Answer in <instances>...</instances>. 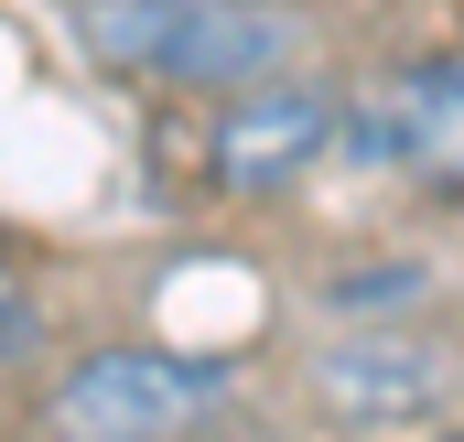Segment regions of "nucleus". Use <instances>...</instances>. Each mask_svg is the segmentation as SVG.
<instances>
[{
	"label": "nucleus",
	"instance_id": "nucleus-1",
	"mask_svg": "<svg viewBox=\"0 0 464 442\" xmlns=\"http://www.w3.org/2000/svg\"><path fill=\"white\" fill-rule=\"evenodd\" d=\"M87 54L151 87H248L292 54V22L259 0H87Z\"/></svg>",
	"mask_w": 464,
	"mask_h": 442
},
{
	"label": "nucleus",
	"instance_id": "nucleus-2",
	"mask_svg": "<svg viewBox=\"0 0 464 442\" xmlns=\"http://www.w3.org/2000/svg\"><path fill=\"white\" fill-rule=\"evenodd\" d=\"M227 399V367L173 356V345H98L87 367H65L54 389V442H184Z\"/></svg>",
	"mask_w": 464,
	"mask_h": 442
},
{
	"label": "nucleus",
	"instance_id": "nucleus-3",
	"mask_svg": "<svg viewBox=\"0 0 464 442\" xmlns=\"http://www.w3.org/2000/svg\"><path fill=\"white\" fill-rule=\"evenodd\" d=\"M335 140H346V98L335 87H270V76H248V87H227V109H217L206 173L227 195H292Z\"/></svg>",
	"mask_w": 464,
	"mask_h": 442
},
{
	"label": "nucleus",
	"instance_id": "nucleus-4",
	"mask_svg": "<svg viewBox=\"0 0 464 442\" xmlns=\"http://www.w3.org/2000/svg\"><path fill=\"white\" fill-rule=\"evenodd\" d=\"M367 140L378 162H400L411 184H432L443 206H464V54H421L378 87L367 109Z\"/></svg>",
	"mask_w": 464,
	"mask_h": 442
},
{
	"label": "nucleus",
	"instance_id": "nucleus-5",
	"mask_svg": "<svg viewBox=\"0 0 464 442\" xmlns=\"http://www.w3.org/2000/svg\"><path fill=\"white\" fill-rule=\"evenodd\" d=\"M443 389H454V367H443V345H421V334H346V345L314 356V399H324L335 421H356V432H400V421H421Z\"/></svg>",
	"mask_w": 464,
	"mask_h": 442
},
{
	"label": "nucleus",
	"instance_id": "nucleus-6",
	"mask_svg": "<svg viewBox=\"0 0 464 442\" xmlns=\"http://www.w3.org/2000/svg\"><path fill=\"white\" fill-rule=\"evenodd\" d=\"M22 345H33V292H22V281H11V259H0V367H11Z\"/></svg>",
	"mask_w": 464,
	"mask_h": 442
},
{
	"label": "nucleus",
	"instance_id": "nucleus-7",
	"mask_svg": "<svg viewBox=\"0 0 464 442\" xmlns=\"http://www.w3.org/2000/svg\"><path fill=\"white\" fill-rule=\"evenodd\" d=\"M454 442H464V432H454Z\"/></svg>",
	"mask_w": 464,
	"mask_h": 442
}]
</instances>
